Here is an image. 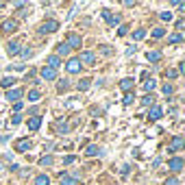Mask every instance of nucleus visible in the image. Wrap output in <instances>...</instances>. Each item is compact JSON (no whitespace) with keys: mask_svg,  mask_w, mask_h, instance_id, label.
Here are the masks:
<instances>
[{"mask_svg":"<svg viewBox=\"0 0 185 185\" xmlns=\"http://www.w3.org/2000/svg\"><path fill=\"white\" fill-rule=\"evenodd\" d=\"M172 92H174V87H172L170 83H166V85H163V94H166V96H170Z\"/></svg>","mask_w":185,"mask_h":185,"instance_id":"c9c22d12","label":"nucleus"},{"mask_svg":"<svg viewBox=\"0 0 185 185\" xmlns=\"http://www.w3.org/2000/svg\"><path fill=\"white\" fill-rule=\"evenodd\" d=\"M59 185H76V179H72V177H68L65 172H61V177H59Z\"/></svg>","mask_w":185,"mask_h":185,"instance_id":"2eb2a0df","label":"nucleus"},{"mask_svg":"<svg viewBox=\"0 0 185 185\" xmlns=\"http://www.w3.org/2000/svg\"><path fill=\"white\" fill-rule=\"evenodd\" d=\"M57 90H59L61 94H63V92H68V90H70V81L61 79V81H59V85H57Z\"/></svg>","mask_w":185,"mask_h":185,"instance_id":"412c9836","label":"nucleus"},{"mask_svg":"<svg viewBox=\"0 0 185 185\" xmlns=\"http://www.w3.org/2000/svg\"><path fill=\"white\" fill-rule=\"evenodd\" d=\"M15 28H18V22H15V20H7V22H2V26H0L2 33H13Z\"/></svg>","mask_w":185,"mask_h":185,"instance_id":"6e6552de","label":"nucleus"},{"mask_svg":"<svg viewBox=\"0 0 185 185\" xmlns=\"http://www.w3.org/2000/svg\"><path fill=\"white\" fill-rule=\"evenodd\" d=\"M26 126H28L31 131H37V129L42 126V118H39V116H33V118L26 122Z\"/></svg>","mask_w":185,"mask_h":185,"instance_id":"f8f14e48","label":"nucleus"},{"mask_svg":"<svg viewBox=\"0 0 185 185\" xmlns=\"http://www.w3.org/2000/svg\"><path fill=\"white\" fill-rule=\"evenodd\" d=\"M133 100H135V94H126L124 96V105H131Z\"/></svg>","mask_w":185,"mask_h":185,"instance_id":"4c0bfd02","label":"nucleus"},{"mask_svg":"<svg viewBox=\"0 0 185 185\" xmlns=\"http://www.w3.org/2000/svg\"><path fill=\"white\" fill-rule=\"evenodd\" d=\"M100 48H102V54H111V48L109 46H100Z\"/></svg>","mask_w":185,"mask_h":185,"instance_id":"c03bdc74","label":"nucleus"},{"mask_svg":"<svg viewBox=\"0 0 185 185\" xmlns=\"http://www.w3.org/2000/svg\"><path fill=\"white\" fill-rule=\"evenodd\" d=\"M57 31H59V22H57V20H46V22L39 24V28H37L39 35H50V33H57Z\"/></svg>","mask_w":185,"mask_h":185,"instance_id":"f257e3e1","label":"nucleus"},{"mask_svg":"<svg viewBox=\"0 0 185 185\" xmlns=\"http://www.w3.org/2000/svg\"><path fill=\"white\" fill-rule=\"evenodd\" d=\"M181 148H183V137H181V135H174L170 148H168V152H177V150H181Z\"/></svg>","mask_w":185,"mask_h":185,"instance_id":"423d86ee","label":"nucleus"},{"mask_svg":"<svg viewBox=\"0 0 185 185\" xmlns=\"http://www.w3.org/2000/svg\"><path fill=\"white\" fill-rule=\"evenodd\" d=\"M39 96H42L39 90H31V92H28V100H31V102H35V100H39Z\"/></svg>","mask_w":185,"mask_h":185,"instance_id":"a878e982","label":"nucleus"},{"mask_svg":"<svg viewBox=\"0 0 185 185\" xmlns=\"http://www.w3.org/2000/svg\"><path fill=\"white\" fill-rule=\"evenodd\" d=\"M48 68H52V70H57V68H59V65H61V59H59V57H57V54H52V57H48Z\"/></svg>","mask_w":185,"mask_h":185,"instance_id":"f3484780","label":"nucleus"},{"mask_svg":"<svg viewBox=\"0 0 185 185\" xmlns=\"http://www.w3.org/2000/svg\"><path fill=\"white\" fill-rule=\"evenodd\" d=\"M52 161H54V159H52L50 155H46V157H42V159H39V163H42V166H52Z\"/></svg>","mask_w":185,"mask_h":185,"instance_id":"c756f323","label":"nucleus"},{"mask_svg":"<svg viewBox=\"0 0 185 185\" xmlns=\"http://www.w3.org/2000/svg\"><path fill=\"white\" fill-rule=\"evenodd\" d=\"M181 39H183V35H181V33H174V35H170V39H168V42H170V44H179Z\"/></svg>","mask_w":185,"mask_h":185,"instance_id":"c85d7f7f","label":"nucleus"},{"mask_svg":"<svg viewBox=\"0 0 185 185\" xmlns=\"http://www.w3.org/2000/svg\"><path fill=\"white\" fill-rule=\"evenodd\" d=\"M166 76H168V79H177V76H179V72H177V70H168V72H166Z\"/></svg>","mask_w":185,"mask_h":185,"instance_id":"ea45409f","label":"nucleus"},{"mask_svg":"<svg viewBox=\"0 0 185 185\" xmlns=\"http://www.w3.org/2000/svg\"><path fill=\"white\" fill-rule=\"evenodd\" d=\"M120 22H122L120 15H111V18H109V24H111V26H116V24H120Z\"/></svg>","mask_w":185,"mask_h":185,"instance_id":"7c9ffc66","label":"nucleus"},{"mask_svg":"<svg viewBox=\"0 0 185 185\" xmlns=\"http://www.w3.org/2000/svg\"><path fill=\"white\" fill-rule=\"evenodd\" d=\"M163 185H181V183H179V179H177V177H170Z\"/></svg>","mask_w":185,"mask_h":185,"instance_id":"58836bf2","label":"nucleus"},{"mask_svg":"<svg viewBox=\"0 0 185 185\" xmlns=\"http://www.w3.org/2000/svg\"><path fill=\"white\" fill-rule=\"evenodd\" d=\"M35 185H50V177H46V174H39V177L35 179Z\"/></svg>","mask_w":185,"mask_h":185,"instance_id":"4be33fe9","label":"nucleus"},{"mask_svg":"<svg viewBox=\"0 0 185 185\" xmlns=\"http://www.w3.org/2000/svg\"><path fill=\"white\" fill-rule=\"evenodd\" d=\"M22 90H9V92H7V100H9V102H20V98H22Z\"/></svg>","mask_w":185,"mask_h":185,"instance_id":"1a4fd4ad","label":"nucleus"},{"mask_svg":"<svg viewBox=\"0 0 185 185\" xmlns=\"http://www.w3.org/2000/svg\"><path fill=\"white\" fill-rule=\"evenodd\" d=\"M85 155H87V157H96V155H100V148H98V146H87V148H85Z\"/></svg>","mask_w":185,"mask_h":185,"instance_id":"aec40b11","label":"nucleus"},{"mask_svg":"<svg viewBox=\"0 0 185 185\" xmlns=\"http://www.w3.org/2000/svg\"><path fill=\"white\" fill-rule=\"evenodd\" d=\"M20 54H22L24 59H28V57H33V50H31V48L26 46V48H24V50H20Z\"/></svg>","mask_w":185,"mask_h":185,"instance_id":"72a5a7b5","label":"nucleus"},{"mask_svg":"<svg viewBox=\"0 0 185 185\" xmlns=\"http://www.w3.org/2000/svg\"><path fill=\"white\" fill-rule=\"evenodd\" d=\"M120 87H122V90H124V92H126V94H131V90L135 87V81H133V79H122V83H120Z\"/></svg>","mask_w":185,"mask_h":185,"instance_id":"ddd939ff","label":"nucleus"},{"mask_svg":"<svg viewBox=\"0 0 185 185\" xmlns=\"http://www.w3.org/2000/svg\"><path fill=\"white\" fill-rule=\"evenodd\" d=\"M161 20H163V22H170V20H172V13H170V11H163V13H161Z\"/></svg>","mask_w":185,"mask_h":185,"instance_id":"e433bc0d","label":"nucleus"},{"mask_svg":"<svg viewBox=\"0 0 185 185\" xmlns=\"http://www.w3.org/2000/svg\"><path fill=\"white\" fill-rule=\"evenodd\" d=\"M161 116H163V109H161V107H157V105H152V107H150V111H148V118H150V120H159Z\"/></svg>","mask_w":185,"mask_h":185,"instance_id":"9d476101","label":"nucleus"},{"mask_svg":"<svg viewBox=\"0 0 185 185\" xmlns=\"http://www.w3.org/2000/svg\"><path fill=\"white\" fill-rule=\"evenodd\" d=\"M90 83H92V81H90V79H81V81H79V83H76V87H79V90H81V92H85V90H87V87H90Z\"/></svg>","mask_w":185,"mask_h":185,"instance_id":"b1692460","label":"nucleus"},{"mask_svg":"<svg viewBox=\"0 0 185 185\" xmlns=\"http://www.w3.org/2000/svg\"><path fill=\"white\" fill-rule=\"evenodd\" d=\"M68 54H70V48L65 46L63 42H61V44H57V57H68Z\"/></svg>","mask_w":185,"mask_h":185,"instance_id":"a211bd4d","label":"nucleus"},{"mask_svg":"<svg viewBox=\"0 0 185 185\" xmlns=\"http://www.w3.org/2000/svg\"><path fill=\"white\" fill-rule=\"evenodd\" d=\"M7 52H9L11 57H15V54L20 52V42H9V44H7Z\"/></svg>","mask_w":185,"mask_h":185,"instance_id":"4468645a","label":"nucleus"},{"mask_svg":"<svg viewBox=\"0 0 185 185\" xmlns=\"http://www.w3.org/2000/svg\"><path fill=\"white\" fill-rule=\"evenodd\" d=\"M20 122H22V116H20V113H13V116H11V124L15 126V124H20Z\"/></svg>","mask_w":185,"mask_h":185,"instance_id":"2f4dec72","label":"nucleus"},{"mask_svg":"<svg viewBox=\"0 0 185 185\" xmlns=\"http://www.w3.org/2000/svg\"><path fill=\"white\" fill-rule=\"evenodd\" d=\"M54 129H57L59 133H68V131H70V126H68L65 122H57V124H54Z\"/></svg>","mask_w":185,"mask_h":185,"instance_id":"cd10ccee","label":"nucleus"},{"mask_svg":"<svg viewBox=\"0 0 185 185\" xmlns=\"http://www.w3.org/2000/svg\"><path fill=\"white\" fill-rule=\"evenodd\" d=\"M152 102H155V96H152V94H146V96L141 98V105H144V107H150Z\"/></svg>","mask_w":185,"mask_h":185,"instance_id":"393cba45","label":"nucleus"},{"mask_svg":"<svg viewBox=\"0 0 185 185\" xmlns=\"http://www.w3.org/2000/svg\"><path fill=\"white\" fill-rule=\"evenodd\" d=\"M2 7H4V4H2V2H0V9H2Z\"/></svg>","mask_w":185,"mask_h":185,"instance_id":"a18cd8bd","label":"nucleus"},{"mask_svg":"<svg viewBox=\"0 0 185 185\" xmlns=\"http://www.w3.org/2000/svg\"><path fill=\"white\" fill-rule=\"evenodd\" d=\"M129 172H131V166H129V163L122 166V177H129Z\"/></svg>","mask_w":185,"mask_h":185,"instance_id":"79ce46f5","label":"nucleus"},{"mask_svg":"<svg viewBox=\"0 0 185 185\" xmlns=\"http://www.w3.org/2000/svg\"><path fill=\"white\" fill-rule=\"evenodd\" d=\"M163 35H166V28H163V26H157V28L152 31V37H155V39H161Z\"/></svg>","mask_w":185,"mask_h":185,"instance_id":"5701e85b","label":"nucleus"},{"mask_svg":"<svg viewBox=\"0 0 185 185\" xmlns=\"http://www.w3.org/2000/svg\"><path fill=\"white\" fill-rule=\"evenodd\" d=\"M42 79H46V81H52V79H57V70H52V68L44 65V68H42Z\"/></svg>","mask_w":185,"mask_h":185,"instance_id":"9b49d317","label":"nucleus"},{"mask_svg":"<svg viewBox=\"0 0 185 185\" xmlns=\"http://www.w3.org/2000/svg\"><path fill=\"white\" fill-rule=\"evenodd\" d=\"M126 33H129V26H120L118 28V35H126Z\"/></svg>","mask_w":185,"mask_h":185,"instance_id":"37998d69","label":"nucleus"},{"mask_svg":"<svg viewBox=\"0 0 185 185\" xmlns=\"http://www.w3.org/2000/svg\"><path fill=\"white\" fill-rule=\"evenodd\" d=\"M63 44L70 48V50H72V48H81V37H79V35H74V33H70V35H68V39H65Z\"/></svg>","mask_w":185,"mask_h":185,"instance_id":"7ed1b4c3","label":"nucleus"},{"mask_svg":"<svg viewBox=\"0 0 185 185\" xmlns=\"http://www.w3.org/2000/svg\"><path fill=\"white\" fill-rule=\"evenodd\" d=\"M155 87H157V83H155V79H148V81L144 83V90H146V92H152Z\"/></svg>","mask_w":185,"mask_h":185,"instance_id":"bb28decb","label":"nucleus"},{"mask_svg":"<svg viewBox=\"0 0 185 185\" xmlns=\"http://www.w3.org/2000/svg\"><path fill=\"white\" fill-rule=\"evenodd\" d=\"M111 15H113V13H111V11H109V9H102V18H105V20H107V22H109V18H111Z\"/></svg>","mask_w":185,"mask_h":185,"instance_id":"a19ab883","label":"nucleus"},{"mask_svg":"<svg viewBox=\"0 0 185 185\" xmlns=\"http://www.w3.org/2000/svg\"><path fill=\"white\" fill-rule=\"evenodd\" d=\"M76 161V157L74 155H68V157H63V166H70V163H74Z\"/></svg>","mask_w":185,"mask_h":185,"instance_id":"473e14b6","label":"nucleus"},{"mask_svg":"<svg viewBox=\"0 0 185 185\" xmlns=\"http://www.w3.org/2000/svg\"><path fill=\"white\" fill-rule=\"evenodd\" d=\"M65 68H68V72H70V74H76V72H81V61L74 57V59H70V61H68V65H65Z\"/></svg>","mask_w":185,"mask_h":185,"instance_id":"0eeeda50","label":"nucleus"},{"mask_svg":"<svg viewBox=\"0 0 185 185\" xmlns=\"http://www.w3.org/2000/svg\"><path fill=\"white\" fill-rule=\"evenodd\" d=\"M28 148H31V139L28 137L18 139V141H15V152H26Z\"/></svg>","mask_w":185,"mask_h":185,"instance_id":"39448f33","label":"nucleus"},{"mask_svg":"<svg viewBox=\"0 0 185 185\" xmlns=\"http://www.w3.org/2000/svg\"><path fill=\"white\" fill-rule=\"evenodd\" d=\"M146 59L152 61V63H157V61L161 59V52H159V50H148V52H146Z\"/></svg>","mask_w":185,"mask_h":185,"instance_id":"dca6fc26","label":"nucleus"},{"mask_svg":"<svg viewBox=\"0 0 185 185\" xmlns=\"http://www.w3.org/2000/svg\"><path fill=\"white\" fill-rule=\"evenodd\" d=\"M0 85H2L4 90H11V87L15 85V79H13V76H4V79L0 81Z\"/></svg>","mask_w":185,"mask_h":185,"instance_id":"6ab92c4d","label":"nucleus"},{"mask_svg":"<svg viewBox=\"0 0 185 185\" xmlns=\"http://www.w3.org/2000/svg\"><path fill=\"white\" fill-rule=\"evenodd\" d=\"M133 37H135V39H144V37H146V31H144V28H139V31H135V35H133Z\"/></svg>","mask_w":185,"mask_h":185,"instance_id":"f704fd0d","label":"nucleus"},{"mask_svg":"<svg viewBox=\"0 0 185 185\" xmlns=\"http://www.w3.org/2000/svg\"><path fill=\"white\" fill-rule=\"evenodd\" d=\"M183 166H185V161L181 159V157H174V159H170V161H168V168H170L172 172H181V170H183Z\"/></svg>","mask_w":185,"mask_h":185,"instance_id":"f03ea898","label":"nucleus"},{"mask_svg":"<svg viewBox=\"0 0 185 185\" xmlns=\"http://www.w3.org/2000/svg\"><path fill=\"white\" fill-rule=\"evenodd\" d=\"M81 63H87V65H94L96 63V54H94L92 50H87V52H81V57H76Z\"/></svg>","mask_w":185,"mask_h":185,"instance_id":"20e7f679","label":"nucleus"}]
</instances>
